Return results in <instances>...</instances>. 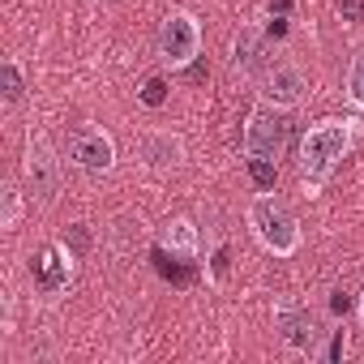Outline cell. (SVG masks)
<instances>
[{
	"instance_id": "1",
	"label": "cell",
	"mask_w": 364,
	"mask_h": 364,
	"mask_svg": "<svg viewBox=\"0 0 364 364\" xmlns=\"http://www.w3.org/2000/svg\"><path fill=\"white\" fill-rule=\"evenodd\" d=\"M351 141H355V120L351 116H326V120L304 129V137H300V185H304L309 198H317L330 185V176L347 159Z\"/></svg>"
},
{
	"instance_id": "2",
	"label": "cell",
	"mask_w": 364,
	"mask_h": 364,
	"mask_svg": "<svg viewBox=\"0 0 364 364\" xmlns=\"http://www.w3.org/2000/svg\"><path fill=\"white\" fill-rule=\"evenodd\" d=\"M245 223H249L253 240H257L270 257H296V253H300V223H296V215L287 210V202H279L270 189L257 193V198L245 206Z\"/></svg>"
},
{
	"instance_id": "3",
	"label": "cell",
	"mask_w": 364,
	"mask_h": 364,
	"mask_svg": "<svg viewBox=\"0 0 364 364\" xmlns=\"http://www.w3.org/2000/svg\"><path fill=\"white\" fill-rule=\"evenodd\" d=\"M154 52H159V65L163 69H189L198 56H202V22L185 9H176L163 18L159 26V39H154Z\"/></svg>"
},
{
	"instance_id": "4",
	"label": "cell",
	"mask_w": 364,
	"mask_h": 364,
	"mask_svg": "<svg viewBox=\"0 0 364 364\" xmlns=\"http://www.w3.org/2000/svg\"><path fill=\"white\" fill-rule=\"evenodd\" d=\"M304 95H309V73L296 60H274L257 77V103H266V107L291 112L304 103Z\"/></svg>"
},
{
	"instance_id": "5",
	"label": "cell",
	"mask_w": 364,
	"mask_h": 364,
	"mask_svg": "<svg viewBox=\"0 0 364 364\" xmlns=\"http://www.w3.org/2000/svg\"><path fill=\"white\" fill-rule=\"evenodd\" d=\"M283 146H287V120H283V112L257 103L249 112V120H245V159H274L279 163Z\"/></svg>"
},
{
	"instance_id": "6",
	"label": "cell",
	"mask_w": 364,
	"mask_h": 364,
	"mask_svg": "<svg viewBox=\"0 0 364 364\" xmlns=\"http://www.w3.org/2000/svg\"><path fill=\"white\" fill-rule=\"evenodd\" d=\"M22 180H26V189L39 198V202H52L56 189H60V159L52 150L48 137H26V150H22Z\"/></svg>"
},
{
	"instance_id": "7",
	"label": "cell",
	"mask_w": 364,
	"mask_h": 364,
	"mask_svg": "<svg viewBox=\"0 0 364 364\" xmlns=\"http://www.w3.org/2000/svg\"><path fill=\"white\" fill-rule=\"evenodd\" d=\"M69 163L86 176H107L116 167V137L107 129H95V124L77 129L69 137Z\"/></svg>"
},
{
	"instance_id": "8",
	"label": "cell",
	"mask_w": 364,
	"mask_h": 364,
	"mask_svg": "<svg viewBox=\"0 0 364 364\" xmlns=\"http://www.w3.org/2000/svg\"><path fill=\"white\" fill-rule=\"evenodd\" d=\"M274 326H279L283 343H287L296 355H326L321 343H326L330 330H321V321L309 317L304 309H279V313H274Z\"/></svg>"
},
{
	"instance_id": "9",
	"label": "cell",
	"mask_w": 364,
	"mask_h": 364,
	"mask_svg": "<svg viewBox=\"0 0 364 364\" xmlns=\"http://www.w3.org/2000/svg\"><path fill=\"white\" fill-rule=\"evenodd\" d=\"M73 270H77V257L69 253V245H43V253L35 257V274H39V291L56 296L73 283Z\"/></svg>"
},
{
	"instance_id": "10",
	"label": "cell",
	"mask_w": 364,
	"mask_h": 364,
	"mask_svg": "<svg viewBox=\"0 0 364 364\" xmlns=\"http://www.w3.org/2000/svg\"><path fill=\"white\" fill-rule=\"evenodd\" d=\"M262 56H266L262 26H240L236 39H232V69L240 77H262Z\"/></svg>"
},
{
	"instance_id": "11",
	"label": "cell",
	"mask_w": 364,
	"mask_h": 364,
	"mask_svg": "<svg viewBox=\"0 0 364 364\" xmlns=\"http://www.w3.org/2000/svg\"><path fill=\"white\" fill-rule=\"evenodd\" d=\"M141 159H146L150 171H171V167H180V159H185V141L176 133H167V129H154V133L141 137Z\"/></svg>"
},
{
	"instance_id": "12",
	"label": "cell",
	"mask_w": 364,
	"mask_h": 364,
	"mask_svg": "<svg viewBox=\"0 0 364 364\" xmlns=\"http://www.w3.org/2000/svg\"><path fill=\"white\" fill-rule=\"evenodd\" d=\"M159 245L171 257H180V262H198V253H202V236H198L193 219H171V223H163Z\"/></svg>"
},
{
	"instance_id": "13",
	"label": "cell",
	"mask_w": 364,
	"mask_h": 364,
	"mask_svg": "<svg viewBox=\"0 0 364 364\" xmlns=\"http://www.w3.org/2000/svg\"><path fill=\"white\" fill-rule=\"evenodd\" d=\"M343 95L355 112H364V43L355 48L351 65H347V77H343Z\"/></svg>"
},
{
	"instance_id": "14",
	"label": "cell",
	"mask_w": 364,
	"mask_h": 364,
	"mask_svg": "<svg viewBox=\"0 0 364 364\" xmlns=\"http://www.w3.org/2000/svg\"><path fill=\"white\" fill-rule=\"evenodd\" d=\"M0 73H5V107L22 103V95H26V82H22V65L9 56L5 65H0Z\"/></svg>"
},
{
	"instance_id": "15",
	"label": "cell",
	"mask_w": 364,
	"mask_h": 364,
	"mask_svg": "<svg viewBox=\"0 0 364 364\" xmlns=\"http://www.w3.org/2000/svg\"><path fill=\"white\" fill-rule=\"evenodd\" d=\"M249 176H253L257 193H266V189H274V176H279V167H274V159H249Z\"/></svg>"
},
{
	"instance_id": "16",
	"label": "cell",
	"mask_w": 364,
	"mask_h": 364,
	"mask_svg": "<svg viewBox=\"0 0 364 364\" xmlns=\"http://www.w3.org/2000/svg\"><path fill=\"white\" fill-rule=\"evenodd\" d=\"M18 219H22V193L9 185V189H5V215H0V228L14 232V228H18Z\"/></svg>"
},
{
	"instance_id": "17",
	"label": "cell",
	"mask_w": 364,
	"mask_h": 364,
	"mask_svg": "<svg viewBox=\"0 0 364 364\" xmlns=\"http://www.w3.org/2000/svg\"><path fill=\"white\" fill-rule=\"evenodd\" d=\"M163 90H167V86H163V77H150V82L141 86V103H146V107H159V103L167 99Z\"/></svg>"
},
{
	"instance_id": "18",
	"label": "cell",
	"mask_w": 364,
	"mask_h": 364,
	"mask_svg": "<svg viewBox=\"0 0 364 364\" xmlns=\"http://www.w3.org/2000/svg\"><path fill=\"white\" fill-rule=\"evenodd\" d=\"M343 22H364V0H338Z\"/></svg>"
},
{
	"instance_id": "19",
	"label": "cell",
	"mask_w": 364,
	"mask_h": 364,
	"mask_svg": "<svg viewBox=\"0 0 364 364\" xmlns=\"http://www.w3.org/2000/svg\"><path fill=\"white\" fill-rule=\"evenodd\" d=\"M360 330H364V296H360Z\"/></svg>"
}]
</instances>
